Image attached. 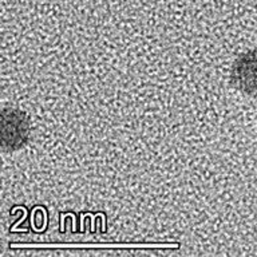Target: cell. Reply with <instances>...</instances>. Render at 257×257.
I'll return each mask as SVG.
<instances>
[{"instance_id":"6da1fadb","label":"cell","mask_w":257,"mask_h":257,"mask_svg":"<svg viewBox=\"0 0 257 257\" xmlns=\"http://www.w3.org/2000/svg\"><path fill=\"white\" fill-rule=\"evenodd\" d=\"M2 148L6 152H16L27 144L31 123L27 114L19 108L6 107L2 111Z\"/></svg>"},{"instance_id":"7a4b0ae2","label":"cell","mask_w":257,"mask_h":257,"mask_svg":"<svg viewBox=\"0 0 257 257\" xmlns=\"http://www.w3.org/2000/svg\"><path fill=\"white\" fill-rule=\"evenodd\" d=\"M230 80L241 92L257 96V50H249L237 56L230 70Z\"/></svg>"}]
</instances>
